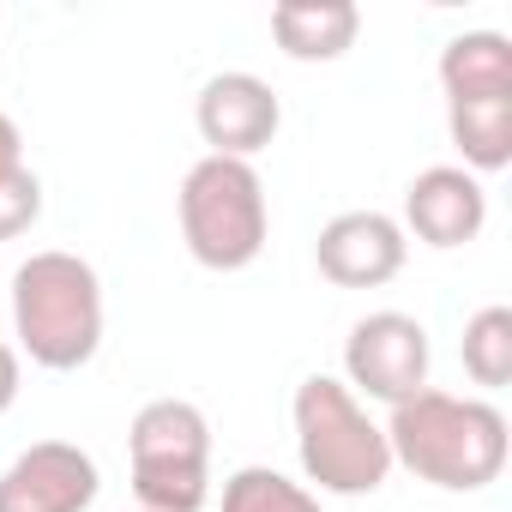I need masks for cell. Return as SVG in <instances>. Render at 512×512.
Returning a JSON list of instances; mask_svg holds the SVG:
<instances>
[{
  "label": "cell",
  "mask_w": 512,
  "mask_h": 512,
  "mask_svg": "<svg viewBox=\"0 0 512 512\" xmlns=\"http://www.w3.org/2000/svg\"><path fill=\"white\" fill-rule=\"evenodd\" d=\"M386 446H392V464H404L416 482L446 488V494H476L500 482L512 440H506V416L488 398L422 386L416 398L392 404Z\"/></svg>",
  "instance_id": "cell-1"
},
{
  "label": "cell",
  "mask_w": 512,
  "mask_h": 512,
  "mask_svg": "<svg viewBox=\"0 0 512 512\" xmlns=\"http://www.w3.org/2000/svg\"><path fill=\"white\" fill-rule=\"evenodd\" d=\"M13 338L19 350L49 368L73 374L103 350V278L91 260L43 247L13 272Z\"/></svg>",
  "instance_id": "cell-2"
},
{
  "label": "cell",
  "mask_w": 512,
  "mask_h": 512,
  "mask_svg": "<svg viewBox=\"0 0 512 512\" xmlns=\"http://www.w3.org/2000/svg\"><path fill=\"white\" fill-rule=\"evenodd\" d=\"M290 422H296L302 476L320 494H374V488H386V476H392L386 428L362 410V398L344 380L308 374L290 398Z\"/></svg>",
  "instance_id": "cell-3"
},
{
  "label": "cell",
  "mask_w": 512,
  "mask_h": 512,
  "mask_svg": "<svg viewBox=\"0 0 512 512\" xmlns=\"http://www.w3.org/2000/svg\"><path fill=\"white\" fill-rule=\"evenodd\" d=\"M181 241L205 272H247L266 253V181L241 157H199L175 193Z\"/></svg>",
  "instance_id": "cell-4"
},
{
  "label": "cell",
  "mask_w": 512,
  "mask_h": 512,
  "mask_svg": "<svg viewBox=\"0 0 512 512\" xmlns=\"http://www.w3.org/2000/svg\"><path fill=\"white\" fill-rule=\"evenodd\" d=\"M139 512H205L211 500V422L187 398H151L127 428Z\"/></svg>",
  "instance_id": "cell-5"
},
{
  "label": "cell",
  "mask_w": 512,
  "mask_h": 512,
  "mask_svg": "<svg viewBox=\"0 0 512 512\" xmlns=\"http://www.w3.org/2000/svg\"><path fill=\"white\" fill-rule=\"evenodd\" d=\"M428 362H434L428 326L410 320V314H398V308H380V314L356 320L350 338H344V374H350L344 386L350 392H368L380 404L416 398L428 386Z\"/></svg>",
  "instance_id": "cell-6"
},
{
  "label": "cell",
  "mask_w": 512,
  "mask_h": 512,
  "mask_svg": "<svg viewBox=\"0 0 512 512\" xmlns=\"http://www.w3.org/2000/svg\"><path fill=\"white\" fill-rule=\"evenodd\" d=\"M193 121H199V139L211 145L205 157H241L247 163L253 151H266L278 139L284 103L260 73H217V79H205Z\"/></svg>",
  "instance_id": "cell-7"
},
{
  "label": "cell",
  "mask_w": 512,
  "mask_h": 512,
  "mask_svg": "<svg viewBox=\"0 0 512 512\" xmlns=\"http://www.w3.org/2000/svg\"><path fill=\"white\" fill-rule=\"evenodd\" d=\"M103 476L97 458L73 440H37L0 470V512H85Z\"/></svg>",
  "instance_id": "cell-8"
},
{
  "label": "cell",
  "mask_w": 512,
  "mask_h": 512,
  "mask_svg": "<svg viewBox=\"0 0 512 512\" xmlns=\"http://www.w3.org/2000/svg\"><path fill=\"white\" fill-rule=\"evenodd\" d=\"M404 253H410V241H404L398 217H386V211H344V217H332L320 229L314 266L338 290H380V284H392L404 272Z\"/></svg>",
  "instance_id": "cell-9"
},
{
  "label": "cell",
  "mask_w": 512,
  "mask_h": 512,
  "mask_svg": "<svg viewBox=\"0 0 512 512\" xmlns=\"http://www.w3.org/2000/svg\"><path fill=\"white\" fill-rule=\"evenodd\" d=\"M482 223H488V193H482V181H476L470 169H458V163H434V169H422V175L404 187V223H398V229H410L422 247L452 253V247L476 241Z\"/></svg>",
  "instance_id": "cell-10"
},
{
  "label": "cell",
  "mask_w": 512,
  "mask_h": 512,
  "mask_svg": "<svg viewBox=\"0 0 512 512\" xmlns=\"http://www.w3.org/2000/svg\"><path fill=\"white\" fill-rule=\"evenodd\" d=\"M272 37L290 61H338L362 37V13L350 0H284L272 7Z\"/></svg>",
  "instance_id": "cell-11"
},
{
  "label": "cell",
  "mask_w": 512,
  "mask_h": 512,
  "mask_svg": "<svg viewBox=\"0 0 512 512\" xmlns=\"http://www.w3.org/2000/svg\"><path fill=\"white\" fill-rule=\"evenodd\" d=\"M440 91L446 103L470 97H512V43L500 31H464L440 49Z\"/></svg>",
  "instance_id": "cell-12"
},
{
  "label": "cell",
  "mask_w": 512,
  "mask_h": 512,
  "mask_svg": "<svg viewBox=\"0 0 512 512\" xmlns=\"http://www.w3.org/2000/svg\"><path fill=\"white\" fill-rule=\"evenodd\" d=\"M223 512H320V494L272 464H241L223 482Z\"/></svg>",
  "instance_id": "cell-13"
},
{
  "label": "cell",
  "mask_w": 512,
  "mask_h": 512,
  "mask_svg": "<svg viewBox=\"0 0 512 512\" xmlns=\"http://www.w3.org/2000/svg\"><path fill=\"white\" fill-rule=\"evenodd\" d=\"M458 356H464V374H470L476 386L500 392V386L512 380V308H500V302H494V308L470 314Z\"/></svg>",
  "instance_id": "cell-14"
},
{
  "label": "cell",
  "mask_w": 512,
  "mask_h": 512,
  "mask_svg": "<svg viewBox=\"0 0 512 512\" xmlns=\"http://www.w3.org/2000/svg\"><path fill=\"white\" fill-rule=\"evenodd\" d=\"M37 217H43V181L31 169L0 181V241H19Z\"/></svg>",
  "instance_id": "cell-15"
},
{
  "label": "cell",
  "mask_w": 512,
  "mask_h": 512,
  "mask_svg": "<svg viewBox=\"0 0 512 512\" xmlns=\"http://www.w3.org/2000/svg\"><path fill=\"white\" fill-rule=\"evenodd\" d=\"M25 169V139H19V121L0 115V181Z\"/></svg>",
  "instance_id": "cell-16"
},
{
  "label": "cell",
  "mask_w": 512,
  "mask_h": 512,
  "mask_svg": "<svg viewBox=\"0 0 512 512\" xmlns=\"http://www.w3.org/2000/svg\"><path fill=\"white\" fill-rule=\"evenodd\" d=\"M19 404V350L0 344V416H7Z\"/></svg>",
  "instance_id": "cell-17"
},
{
  "label": "cell",
  "mask_w": 512,
  "mask_h": 512,
  "mask_svg": "<svg viewBox=\"0 0 512 512\" xmlns=\"http://www.w3.org/2000/svg\"><path fill=\"white\" fill-rule=\"evenodd\" d=\"M133 512H139V506H133Z\"/></svg>",
  "instance_id": "cell-18"
}]
</instances>
